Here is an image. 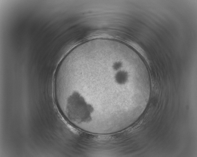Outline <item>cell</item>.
Instances as JSON below:
<instances>
[{
	"instance_id": "6da1fadb",
	"label": "cell",
	"mask_w": 197,
	"mask_h": 157,
	"mask_svg": "<svg viewBox=\"0 0 197 157\" xmlns=\"http://www.w3.org/2000/svg\"><path fill=\"white\" fill-rule=\"evenodd\" d=\"M62 77L79 103L99 117L116 116L126 94L134 90L139 77L127 57L114 47H89L61 60Z\"/></svg>"
}]
</instances>
